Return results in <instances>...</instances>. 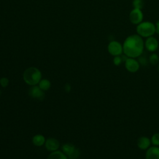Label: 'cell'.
Returning a JSON list of instances; mask_svg holds the SVG:
<instances>
[{
  "mask_svg": "<svg viewBox=\"0 0 159 159\" xmlns=\"http://www.w3.org/2000/svg\"><path fill=\"white\" fill-rule=\"evenodd\" d=\"M124 55L129 58H137L143 54L144 42L142 37L138 34L128 36L123 44Z\"/></svg>",
  "mask_w": 159,
  "mask_h": 159,
  "instance_id": "obj_1",
  "label": "cell"
},
{
  "mask_svg": "<svg viewBox=\"0 0 159 159\" xmlns=\"http://www.w3.org/2000/svg\"><path fill=\"white\" fill-rule=\"evenodd\" d=\"M41 72L36 67H29L23 73V79L26 83L31 86H34L42 80Z\"/></svg>",
  "mask_w": 159,
  "mask_h": 159,
  "instance_id": "obj_2",
  "label": "cell"
},
{
  "mask_svg": "<svg viewBox=\"0 0 159 159\" xmlns=\"http://www.w3.org/2000/svg\"><path fill=\"white\" fill-rule=\"evenodd\" d=\"M137 33L142 37H150L156 32L155 25L149 21L142 22L139 24L136 28Z\"/></svg>",
  "mask_w": 159,
  "mask_h": 159,
  "instance_id": "obj_3",
  "label": "cell"
},
{
  "mask_svg": "<svg viewBox=\"0 0 159 159\" xmlns=\"http://www.w3.org/2000/svg\"><path fill=\"white\" fill-rule=\"evenodd\" d=\"M108 50L111 55L115 57L118 56H121L123 52V46L119 42L113 40L109 44Z\"/></svg>",
  "mask_w": 159,
  "mask_h": 159,
  "instance_id": "obj_4",
  "label": "cell"
},
{
  "mask_svg": "<svg viewBox=\"0 0 159 159\" xmlns=\"http://www.w3.org/2000/svg\"><path fill=\"white\" fill-rule=\"evenodd\" d=\"M144 18L141 10L133 9L129 14V20L131 23L135 25H138L142 22Z\"/></svg>",
  "mask_w": 159,
  "mask_h": 159,
  "instance_id": "obj_5",
  "label": "cell"
},
{
  "mask_svg": "<svg viewBox=\"0 0 159 159\" xmlns=\"http://www.w3.org/2000/svg\"><path fill=\"white\" fill-rule=\"evenodd\" d=\"M29 94L33 99L42 101L45 98V93L44 91L40 88L39 86L36 85L32 86L29 90Z\"/></svg>",
  "mask_w": 159,
  "mask_h": 159,
  "instance_id": "obj_6",
  "label": "cell"
},
{
  "mask_svg": "<svg viewBox=\"0 0 159 159\" xmlns=\"http://www.w3.org/2000/svg\"><path fill=\"white\" fill-rule=\"evenodd\" d=\"M125 67L128 72L131 73H136L139 70L140 64L135 59L129 57L125 62Z\"/></svg>",
  "mask_w": 159,
  "mask_h": 159,
  "instance_id": "obj_7",
  "label": "cell"
},
{
  "mask_svg": "<svg viewBox=\"0 0 159 159\" xmlns=\"http://www.w3.org/2000/svg\"><path fill=\"white\" fill-rule=\"evenodd\" d=\"M144 45L147 50L151 52H153L156 51L158 48V42L156 38L152 36L148 37L145 42Z\"/></svg>",
  "mask_w": 159,
  "mask_h": 159,
  "instance_id": "obj_8",
  "label": "cell"
},
{
  "mask_svg": "<svg viewBox=\"0 0 159 159\" xmlns=\"http://www.w3.org/2000/svg\"><path fill=\"white\" fill-rule=\"evenodd\" d=\"M45 146L48 151L54 152L59 148L60 143L55 138H48L45 141Z\"/></svg>",
  "mask_w": 159,
  "mask_h": 159,
  "instance_id": "obj_9",
  "label": "cell"
},
{
  "mask_svg": "<svg viewBox=\"0 0 159 159\" xmlns=\"http://www.w3.org/2000/svg\"><path fill=\"white\" fill-rule=\"evenodd\" d=\"M146 159H159V147L153 146L149 147L145 153Z\"/></svg>",
  "mask_w": 159,
  "mask_h": 159,
  "instance_id": "obj_10",
  "label": "cell"
},
{
  "mask_svg": "<svg viewBox=\"0 0 159 159\" xmlns=\"http://www.w3.org/2000/svg\"><path fill=\"white\" fill-rule=\"evenodd\" d=\"M151 140L149 139V138L147 137H140L137 140V146L141 150H146L149 148L150 145Z\"/></svg>",
  "mask_w": 159,
  "mask_h": 159,
  "instance_id": "obj_11",
  "label": "cell"
},
{
  "mask_svg": "<svg viewBox=\"0 0 159 159\" xmlns=\"http://www.w3.org/2000/svg\"><path fill=\"white\" fill-rule=\"evenodd\" d=\"M47 159H68L67 156L61 151L52 152L48 157Z\"/></svg>",
  "mask_w": 159,
  "mask_h": 159,
  "instance_id": "obj_12",
  "label": "cell"
},
{
  "mask_svg": "<svg viewBox=\"0 0 159 159\" xmlns=\"http://www.w3.org/2000/svg\"><path fill=\"white\" fill-rule=\"evenodd\" d=\"M45 139L41 134H37L32 138V143L37 147H41L45 143Z\"/></svg>",
  "mask_w": 159,
  "mask_h": 159,
  "instance_id": "obj_13",
  "label": "cell"
},
{
  "mask_svg": "<svg viewBox=\"0 0 159 159\" xmlns=\"http://www.w3.org/2000/svg\"><path fill=\"white\" fill-rule=\"evenodd\" d=\"M75 149H76L75 146L71 143L65 144L64 145H63L62 147V152L67 156V157L73 153V152L75 150Z\"/></svg>",
  "mask_w": 159,
  "mask_h": 159,
  "instance_id": "obj_14",
  "label": "cell"
},
{
  "mask_svg": "<svg viewBox=\"0 0 159 159\" xmlns=\"http://www.w3.org/2000/svg\"><path fill=\"white\" fill-rule=\"evenodd\" d=\"M39 86L43 91H47L50 89L51 86V83L47 79H42L39 83Z\"/></svg>",
  "mask_w": 159,
  "mask_h": 159,
  "instance_id": "obj_15",
  "label": "cell"
},
{
  "mask_svg": "<svg viewBox=\"0 0 159 159\" xmlns=\"http://www.w3.org/2000/svg\"><path fill=\"white\" fill-rule=\"evenodd\" d=\"M144 3L143 0H133L132 6L134 9L142 10L144 8Z\"/></svg>",
  "mask_w": 159,
  "mask_h": 159,
  "instance_id": "obj_16",
  "label": "cell"
},
{
  "mask_svg": "<svg viewBox=\"0 0 159 159\" xmlns=\"http://www.w3.org/2000/svg\"><path fill=\"white\" fill-rule=\"evenodd\" d=\"M159 62V57L157 54H152L149 57V62L153 65H157Z\"/></svg>",
  "mask_w": 159,
  "mask_h": 159,
  "instance_id": "obj_17",
  "label": "cell"
},
{
  "mask_svg": "<svg viewBox=\"0 0 159 159\" xmlns=\"http://www.w3.org/2000/svg\"><path fill=\"white\" fill-rule=\"evenodd\" d=\"M150 140L152 144L155 146H159V134L156 133L153 134Z\"/></svg>",
  "mask_w": 159,
  "mask_h": 159,
  "instance_id": "obj_18",
  "label": "cell"
},
{
  "mask_svg": "<svg viewBox=\"0 0 159 159\" xmlns=\"http://www.w3.org/2000/svg\"><path fill=\"white\" fill-rule=\"evenodd\" d=\"M80 155V151L78 149L76 148L75 150L73 152V153L68 157V158L69 159H77L79 158Z\"/></svg>",
  "mask_w": 159,
  "mask_h": 159,
  "instance_id": "obj_19",
  "label": "cell"
},
{
  "mask_svg": "<svg viewBox=\"0 0 159 159\" xmlns=\"http://www.w3.org/2000/svg\"><path fill=\"white\" fill-rule=\"evenodd\" d=\"M140 56L138 58V62L139 63V64L143 65V66H145L147 65L148 64V61H147V59L146 58L145 56Z\"/></svg>",
  "mask_w": 159,
  "mask_h": 159,
  "instance_id": "obj_20",
  "label": "cell"
},
{
  "mask_svg": "<svg viewBox=\"0 0 159 159\" xmlns=\"http://www.w3.org/2000/svg\"><path fill=\"white\" fill-rule=\"evenodd\" d=\"M123 62V60L122 56H115L114 59H113V63L116 66L120 65L122 64Z\"/></svg>",
  "mask_w": 159,
  "mask_h": 159,
  "instance_id": "obj_21",
  "label": "cell"
},
{
  "mask_svg": "<svg viewBox=\"0 0 159 159\" xmlns=\"http://www.w3.org/2000/svg\"><path fill=\"white\" fill-rule=\"evenodd\" d=\"M10 81L6 77H3L0 79V85L3 88H6L9 85Z\"/></svg>",
  "mask_w": 159,
  "mask_h": 159,
  "instance_id": "obj_22",
  "label": "cell"
},
{
  "mask_svg": "<svg viewBox=\"0 0 159 159\" xmlns=\"http://www.w3.org/2000/svg\"><path fill=\"white\" fill-rule=\"evenodd\" d=\"M64 89H65V92L67 93H70L71 90H72V86L69 83H67L65 85V87H64Z\"/></svg>",
  "mask_w": 159,
  "mask_h": 159,
  "instance_id": "obj_23",
  "label": "cell"
},
{
  "mask_svg": "<svg viewBox=\"0 0 159 159\" xmlns=\"http://www.w3.org/2000/svg\"><path fill=\"white\" fill-rule=\"evenodd\" d=\"M155 31H156V32L158 34H159V20L155 24Z\"/></svg>",
  "mask_w": 159,
  "mask_h": 159,
  "instance_id": "obj_24",
  "label": "cell"
},
{
  "mask_svg": "<svg viewBox=\"0 0 159 159\" xmlns=\"http://www.w3.org/2000/svg\"><path fill=\"white\" fill-rule=\"evenodd\" d=\"M2 92L1 90H0V96H1V95H2Z\"/></svg>",
  "mask_w": 159,
  "mask_h": 159,
  "instance_id": "obj_25",
  "label": "cell"
},
{
  "mask_svg": "<svg viewBox=\"0 0 159 159\" xmlns=\"http://www.w3.org/2000/svg\"><path fill=\"white\" fill-rule=\"evenodd\" d=\"M158 71L159 72V64H158Z\"/></svg>",
  "mask_w": 159,
  "mask_h": 159,
  "instance_id": "obj_26",
  "label": "cell"
}]
</instances>
